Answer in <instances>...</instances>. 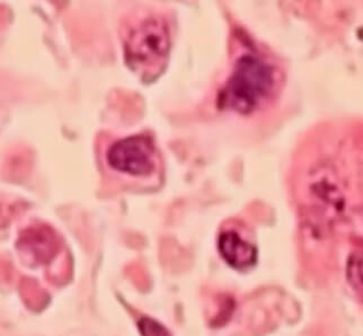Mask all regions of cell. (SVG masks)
<instances>
[{
	"instance_id": "2",
	"label": "cell",
	"mask_w": 363,
	"mask_h": 336,
	"mask_svg": "<svg viewBox=\"0 0 363 336\" xmlns=\"http://www.w3.org/2000/svg\"><path fill=\"white\" fill-rule=\"evenodd\" d=\"M272 85V69L264 61L254 55H242L220 91L219 105L238 113H250L267 96Z\"/></svg>"
},
{
	"instance_id": "6",
	"label": "cell",
	"mask_w": 363,
	"mask_h": 336,
	"mask_svg": "<svg viewBox=\"0 0 363 336\" xmlns=\"http://www.w3.org/2000/svg\"><path fill=\"white\" fill-rule=\"evenodd\" d=\"M138 327L143 336H172L164 326L149 317H143L138 323Z\"/></svg>"
},
{
	"instance_id": "5",
	"label": "cell",
	"mask_w": 363,
	"mask_h": 336,
	"mask_svg": "<svg viewBox=\"0 0 363 336\" xmlns=\"http://www.w3.org/2000/svg\"><path fill=\"white\" fill-rule=\"evenodd\" d=\"M347 279L353 290L363 301V252L351 257L347 264Z\"/></svg>"
},
{
	"instance_id": "3",
	"label": "cell",
	"mask_w": 363,
	"mask_h": 336,
	"mask_svg": "<svg viewBox=\"0 0 363 336\" xmlns=\"http://www.w3.org/2000/svg\"><path fill=\"white\" fill-rule=\"evenodd\" d=\"M105 159L113 171L143 179L157 169V147L148 135H130L111 145Z\"/></svg>"
},
{
	"instance_id": "1",
	"label": "cell",
	"mask_w": 363,
	"mask_h": 336,
	"mask_svg": "<svg viewBox=\"0 0 363 336\" xmlns=\"http://www.w3.org/2000/svg\"><path fill=\"white\" fill-rule=\"evenodd\" d=\"M122 41L125 64L143 79H154L165 68L171 35L162 15L147 13L129 21Z\"/></svg>"
},
{
	"instance_id": "4",
	"label": "cell",
	"mask_w": 363,
	"mask_h": 336,
	"mask_svg": "<svg viewBox=\"0 0 363 336\" xmlns=\"http://www.w3.org/2000/svg\"><path fill=\"white\" fill-rule=\"evenodd\" d=\"M223 259L237 270H246L255 265L257 251L252 244L235 232H225L218 240Z\"/></svg>"
}]
</instances>
